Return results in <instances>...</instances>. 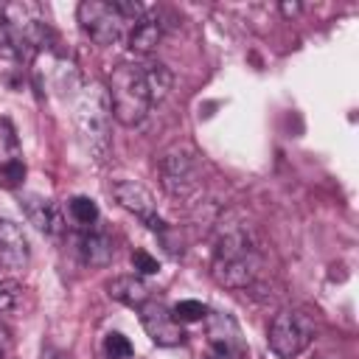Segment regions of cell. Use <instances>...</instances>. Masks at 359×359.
Instances as JSON below:
<instances>
[{
  "label": "cell",
  "instance_id": "603a6c76",
  "mask_svg": "<svg viewBox=\"0 0 359 359\" xmlns=\"http://www.w3.org/2000/svg\"><path fill=\"white\" fill-rule=\"evenodd\" d=\"M6 353H8V331L0 325V359H6Z\"/></svg>",
  "mask_w": 359,
  "mask_h": 359
},
{
  "label": "cell",
  "instance_id": "2e32d148",
  "mask_svg": "<svg viewBox=\"0 0 359 359\" xmlns=\"http://www.w3.org/2000/svg\"><path fill=\"white\" fill-rule=\"evenodd\" d=\"M146 70V81H149V90H151V101H163L168 87H171V73L165 65H143Z\"/></svg>",
  "mask_w": 359,
  "mask_h": 359
},
{
  "label": "cell",
  "instance_id": "9a60e30c",
  "mask_svg": "<svg viewBox=\"0 0 359 359\" xmlns=\"http://www.w3.org/2000/svg\"><path fill=\"white\" fill-rule=\"evenodd\" d=\"M67 216L79 224V227H93L95 222H98V205H95V199H90V196H73L70 202H67Z\"/></svg>",
  "mask_w": 359,
  "mask_h": 359
},
{
  "label": "cell",
  "instance_id": "7402d4cb",
  "mask_svg": "<svg viewBox=\"0 0 359 359\" xmlns=\"http://www.w3.org/2000/svg\"><path fill=\"white\" fill-rule=\"evenodd\" d=\"M132 266H135L140 275H154V272L160 269L157 258H154V255H149L146 250H135V252H132Z\"/></svg>",
  "mask_w": 359,
  "mask_h": 359
},
{
  "label": "cell",
  "instance_id": "d6986e66",
  "mask_svg": "<svg viewBox=\"0 0 359 359\" xmlns=\"http://www.w3.org/2000/svg\"><path fill=\"white\" fill-rule=\"evenodd\" d=\"M104 353H107V359H132L135 348H132V342L123 334L109 331L107 339H104Z\"/></svg>",
  "mask_w": 359,
  "mask_h": 359
},
{
  "label": "cell",
  "instance_id": "484cf974",
  "mask_svg": "<svg viewBox=\"0 0 359 359\" xmlns=\"http://www.w3.org/2000/svg\"><path fill=\"white\" fill-rule=\"evenodd\" d=\"M199 359H227V356H222V353H216V351H210V348H208V351H205Z\"/></svg>",
  "mask_w": 359,
  "mask_h": 359
},
{
  "label": "cell",
  "instance_id": "ffe728a7",
  "mask_svg": "<svg viewBox=\"0 0 359 359\" xmlns=\"http://www.w3.org/2000/svg\"><path fill=\"white\" fill-rule=\"evenodd\" d=\"M22 292H25V289H22L17 280H11V278L0 280V311L14 309V306L20 303V297H22Z\"/></svg>",
  "mask_w": 359,
  "mask_h": 359
},
{
  "label": "cell",
  "instance_id": "d4e9b609",
  "mask_svg": "<svg viewBox=\"0 0 359 359\" xmlns=\"http://www.w3.org/2000/svg\"><path fill=\"white\" fill-rule=\"evenodd\" d=\"M280 11H283V14H297V11H300V6H297V3H292V6H289V3H283V6H280Z\"/></svg>",
  "mask_w": 359,
  "mask_h": 359
},
{
  "label": "cell",
  "instance_id": "6da1fadb",
  "mask_svg": "<svg viewBox=\"0 0 359 359\" xmlns=\"http://www.w3.org/2000/svg\"><path fill=\"white\" fill-rule=\"evenodd\" d=\"M258 269H261V250L244 227H233L219 236L210 272L222 286L244 289L258 278Z\"/></svg>",
  "mask_w": 359,
  "mask_h": 359
},
{
  "label": "cell",
  "instance_id": "3957f363",
  "mask_svg": "<svg viewBox=\"0 0 359 359\" xmlns=\"http://www.w3.org/2000/svg\"><path fill=\"white\" fill-rule=\"evenodd\" d=\"M109 123H112V109H109L107 90L98 87V84H90L81 93L79 104H76V129H79V137H81L84 149L98 163L107 160L109 146H112Z\"/></svg>",
  "mask_w": 359,
  "mask_h": 359
},
{
  "label": "cell",
  "instance_id": "7c38bea8",
  "mask_svg": "<svg viewBox=\"0 0 359 359\" xmlns=\"http://www.w3.org/2000/svg\"><path fill=\"white\" fill-rule=\"evenodd\" d=\"M107 292L112 300L129 306V309H140L151 294H149V286L140 275H118L107 283Z\"/></svg>",
  "mask_w": 359,
  "mask_h": 359
},
{
  "label": "cell",
  "instance_id": "30bf717a",
  "mask_svg": "<svg viewBox=\"0 0 359 359\" xmlns=\"http://www.w3.org/2000/svg\"><path fill=\"white\" fill-rule=\"evenodd\" d=\"M31 261V247L22 227L11 219H0V266L25 269Z\"/></svg>",
  "mask_w": 359,
  "mask_h": 359
},
{
  "label": "cell",
  "instance_id": "8fae6325",
  "mask_svg": "<svg viewBox=\"0 0 359 359\" xmlns=\"http://www.w3.org/2000/svg\"><path fill=\"white\" fill-rule=\"evenodd\" d=\"M20 208H22V213H25V219H28L36 230H42V233H48V236H56V233L65 230L62 213H59V208H56L50 199L39 196V194H28V196H22Z\"/></svg>",
  "mask_w": 359,
  "mask_h": 359
},
{
  "label": "cell",
  "instance_id": "277c9868",
  "mask_svg": "<svg viewBox=\"0 0 359 359\" xmlns=\"http://www.w3.org/2000/svg\"><path fill=\"white\" fill-rule=\"evenodd\" d=\"M314 334L317 328L306 309H280L269 325V351L280 359H294L311 345Z\"/></svg>",
  "mask_w": 359,
  "mask_h": 359
},
{
  "label": "cell",
  "instance_id": "7a4b0ae2",
  "mask_svg": "<svg viewBox=\"0 0 359 359\" xmlns=\"http://www.w3.org/2000/svg\"><path fill=\"white\" fill-rule=\"evenodd\" d=\"M107 98H109V109L112 118L123 126H137L149 109H151V90L146 81V70L143 65H132L123 62L109 73L107 81Z\"/></svg>",
  "mask_w": 359,
  "mask_h": 359
},
{
  "label": "cell",
  "instance_id": "9c48e42d",
  "mask_svg": "<svg viewBox=\"0 0 359 359\" xmlns=\"http://www.w3.org/2000/svg\"><path fill=\"white\" fill-rule=\"evenodd\" d=\"M208 345L210 351L227 356V359H244L247 356V342L241 337L238 323L230 314L222 311H208Z\"/></svg>",
  "mask_w": 359,
  "mask_h": 359
},
{
  "label": "cell",
  "instance_id": "e0dca14e",
  "mask_svg": "<svg viewBox=\"0 0 359 359\" xmlns=\"http://www.w3.org/2000/svg\"><path fill=\"white\" fill-rule=\"evenodd\" d=\"M25 180V163L17 157H8L6 163H0V188L6 191H17Z\"/></svg>",
  "mask_w": 359,
  "mask_h": 359
},
{
  "label": "cell",
  "instance_id": "ac0fdd59",
  "mask_svg": "<svg viewBox=\"0 0 359 359\" xmlns=\"http://www.w3.org/2000/svg\"><path fill=\"white\" fill-rule=\"evenodd\" d=\"M171 314L180 325L182 323H202L208 317V306L199 300H180L177 306H171Z\"/></svg>",
  "mask_w": 359,
  "mask_h": 359
},
{
  "label": "cell",
  "instance_id": "5b68a950",
  "mask_svg": "<svg viewBox=\"0 0 359 359\" xmlns=\"http://www.w3.org/2000/svg\"><path fill=\"white\" fill-rule=\"evenodd\" d=\"M160 182L165 194L177 199H188L199 191L202 177H199V163L191 149L185 146H171L160 154Z\"/></svg>",
  "mask_w": 359,
  "mask_h": 359
},
{
  "label": "cell",
  "instance_id": "44dd1931",
  "mask_svg": "<svg viewBox=\"0 0 359 359\" xmlns=\"http://www.w3.org/2000/svg\"><path fill=\"white\" fill-rule=\"evenodd\" d=\"M112 6H115V11L121 14L123 22H137V20L146 17V8L140 3H135V0H115Z\"/></svg>",
  "mask_w": 359,
  "mask_h": 359
},
{
  "label": "cell",
  "instance_id": "8992f818",
  "mask_svg": "<svg viewBox=\"0 0 359 359\" xmlns=\"http://www.w3.org/2000/svg\"><path fill=\"white\" fill-rule=\"evenodd\" d=\"M76 20L81 31L95 42V45H112L123 34V20L115 11L112 3L104 0H81L76 8Z\"/></svg>",
  "mask_w": 359,
  "mask_h": 359
},
{
  "label": "cell",
  "instance_id": "cb8c5ba5",
  "mask_svg": "<svg viewBox=\"0 0 359 359\" xmlns=\"http://www.w3.org/2000/svg\"><path fill=\"white\" fill-rule=\"evenodd\" d=\"M39 359H67V356H65V353H59V351H50V348H48V351H45Z\"/></svg>",
  "mask_w": 359,
  "mask_h": 359
},
{
  "label": "cell",
  "instance_id": "52a82bcc",
  "mask_svg": "<svg viewBox=\"0 0 359 359\" xmlns=\"http://www.w3.org/2000/svg\"><path fill=\"white\" fill-rule=\"evenodd\" d=\"M109 194L123 210L135 213L149 230H163L165 227V222L157 213V202H154V196H151V191L146 185H140L135 180H115L109 185Z\"/></svg>",
  "mask_w": 359,
  "mask_h": 359
},
{
  "label": "cell",
  "instance_id": "ba28073f",
  "mask_svg": "<svg viewBox=\"0 0 359 359\" xmlns=\"http://www.w3.org/2000/svg\"><path fill=\"white\" fill-rule=\"evenodd\" d=\"M137 311H140V325H143L146 337H149L154 345H160V348H174V345H180V342L185 339L182 325L174 320V314H171V309H168L165 303L149 297Z\"/></svg>",
  "mask_w": 359,
  "mask_h": 359
},
{
  "label": "cell",
  "instance_id": "4fadbf2b",
  "mask_svg": "<svg viewBox=\"0 0 359 359\" xmlns=\"http://www.w3.org/2000/svg\"><path fill=\"white\" fill-rule=\"evenodd\" d=\"M79 252H81V261L90 264V266H107L115 255V244L107 233L101 230H87L81 238H79Z\"/></svg>",
  "mask_w": 359,
  "mask_h": 359
},
{
  "label": "cell",
  "instance_id": "5bb4252c",
  "mask_svg": "<svg viewBox=\"0 0 359 359\" xmlns=\"http://www.w3.org/2000/svg\"><path fill=\"white\" fill-rule=\"evenodd\" d=\"M160 36H163V28L154 17H143L135 22L132 34H129V50L137 53V56H149L157 45H160Z\"/></svg>",
  "mask_w": 359,
  "mask_h": 359
}]
</instances>
